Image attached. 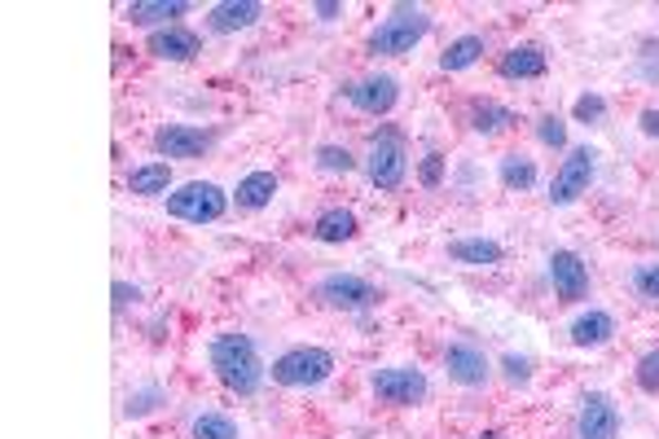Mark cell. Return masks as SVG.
<instances>
[{
    "label": "cell",
    "instance_id": "15",
    "mask_svg": "<svg viewBox=\"0 0 659 439\" xmlns=\"http://www.w3.org/2000/svg\"><path fill=\"white\" fill-rule=\"evenodd\" d=\"M264 18L260 0H220V5L207 10V27L215 36H234V32H251Z\"/></svg>",
    "mask_w": 659,
    "mask_h": 439
},
{
    "label": "cell",
    "instance_id": "29",
    "mask_svg": "<svg viewBox=\"0 0 659 439\" xmlns=\"http://www.w3.org/2000/svg\"><path fill=\"white\" fill-rule=\"evenodd\" d=\"M629 286H633V294H637L642 303H659V260H655V264H637V268L629 273Z\"/></svg>",
    "mask_w": 659,
    "mask_h": 439
},
{
    "label": "cell",
    "instance_id": "2",
    "mask_svg": "<svg viewBox=\"0 0 659 439\" xmlns=\"http://www.w3.org/2000/svg\"><path fill=\"white\" fill-rule=\"evenodd\" d=\"M431 36V14L422 5H391V14L370 32L374 58H405Z\"/></svg>",
    "mask_w": 659,
    "mask_h": 439
},
{
    "label": "cell",
    "instance_id": "4",
    "mask_svg": "<svg viewBox=\"0 0 659 439\" xmlns=\"http://www.w3.org/2000/svg\"><path fill=\"white\" fill-rule=\"evenodd\" d=\"M163 206L172 220H185V225H215L229 211V193L215 180H185L181 189H172L163 198Z\"/></svg>",
    "mask_w": 659,
    "mask_h": 439
},
{
    "label": "cell",
    "instance_id": "3",
    "mask_svg": "<svg viewBox=\"0 0 659 439\" xmlns=\"http://www.w3.org/2000/svg\"><path fill=\"white\" fill-rule=\"evenodd\" d=\"M269 374H273V382L286 387V391H312V387H321V382L335 378V352L312 348V343H299V348H286L282 356H273Z\"/></svg>",
    "mask_w": 659,
    "mask_h": 439
},
{
    "label": "cell",
    "instance_id": "21",
    "mask_svg": "<svg viewBox=\"0 0 659 439\" xmlns=\"http://www.w3.org/2000/svg\"><path fill=\"white\" fill-rule=\"evenodd\" d=\"M449 260L467 264V268H497L506 260V247L497 238H453L449 242Z\"/></svg>",
    "mask_w": 659,
    "mask_h": 439
},
{
    "label": "cell",
    "instance_id": "10",
    "mask_svg": "<svg viewBox=\"0 0 659 439\" xmlns=\"http://www.w3.org/2000/svg\"><path fill=\"white\" fill-rule=\"evenodd\" d=\"M344 97L361 110V115L383 120V115H391L396 101H400V79L396 75H365V79L344 84Z\"/></svg>",
    "mask_w": 659,
    "mask_h": 439
},
{
    "label": "cell",
    "instance_id": "30",
    "mask_svg": "<svg viewBox=\"0 0 659 439\" xmlns=\"http://www.w3.org/2000/svg\"><path fill=\"white\" fill-rule=\"evenodd\" d=\"M572 120L576 124H602L607 120V97L602 92H581L572 101Z\"/></svg>",
    "mask_w": 659,
    "mask_h": 439
},
{
    "label": "cell",
    "instance_id": "1",
    "mask_svg": "<svg viewBox=\"0 0 659 439\" xmlns=\"http://www.w3.org/2000/svg\"><path fill=\"white\" fill-rule=\"evenodd\" d=\"M207 365H211V374L220 382H225V391H234V396H256L264 387V378H269V365H264L256 339L243 335V329H225V335H215L207 343Z\"/></svg>",
    "mask_w": 659,
    "mask_h": 439
},
{
    "label": "cell",
    "instance_id": "17",
    "mask_svg": "<svg viewBox=\"0 0 659 439\" xmlns=\"http://www.w3.org/2000/svg\"><path fill=\"white\" fill-rule=\"evenodd\" d=\"M549 71V58H545V49L540 45H514V49H506L501 58H497V75L501 79H540Z\"/></svg>",
    "mask_w": 659,
    "mask_h": 439
},
{
    "label": "cell",
    "instance_id": "37",
    "mask_svg": "<svg viewBox=\"0 0 659 439\" xmlns=\"http://www.w3.org/2000/svg\"><path fill=\"white\" fill-rule=\"evenodd\" d=\"M312 14H316L321 23H335V18L344 14V5H339V0H321V5H312Z\"/></svg>",
    "mask_w": 659,
    "mask_h": 439
},
{
    "label": "cell",
    "instance_id": "12",
    "mask_svg": "<svg viewBox=\"0 0 659 439\" xmlns=\"http://www.w3.org/2000/svg\"><path fill=\"white\" fill-rule=\"evenodd\" d=\"M576 439H620V404L607 391H589L581 400Z\"/></svg>",
    "mask_w": 659,
    "mask_h": 439
},
{
    "label": "cell",
    "instance_id": "35",
    "mask_svg": "<svg viewBox=\"0 0 659 439\" xmlns=\"http://www.w3.org/2000/svg\"><path fill=\"white\" fill-rule=\"evenodd\" d=\"M110 294H115V312H128V303H137V299H141V290H137V286H128V281H115V286H110Z\"/></svg>",
    "mask_w": 659,
    "mask_h": 439
},
{
    "label": "cell",
    "instance_id": "22",
    "mask_svg": "<svg viewBox=\"0 0 659 439\" xmlns=\"http://www.w3.org/2000/svg\"><path fill=\"white\" fill-rule=\"evenodd\" d=\"M128 193H137V198H167L172 193V163H163V159H154V163H141V167H133L128 172Z\"/></svg>",
    "mask_w": 659,
    "mask_h": 439
},
{
    "label": "cell",
    "instance_id": "32",
    "mask_svg": "<svg viewBox=\"0 0 659 439\" xmlns=\"http://www.w3.org/2000/svg\"><path fill=\"white\" fill-rule=\"evenodd\" d=\"M445 176H449V159L439 154V150H431V154L418 163V185H422V189H439V185H445Z\"/></svg>",
    "mask_w": 659,
    "mask_h": 439
},
{
    "label": "cell",
    "instance_id": "11",
    "mask_svg": "<svg viewBox=\"0 0 659 439\" xmlns=\"http://www.w3.org/2000/svg\"><path fill=\"white\" fill-rule=\"evenodd\" d=\"M215 146V133L207 128H189V124H163L154 133V154L163 163H185V159H202Z\"/></svg>",
    "mask_w": 659,
    "mask_h": 439
},
{
    "label": "cell",
    "instance_id": "13",
    "mask_svg": "<svg viewBox=\"0 0 659 439\" xmlns=\"http://www.w3.org/2000/svg\"><path fill=\"white\" fill-rule=\"evenodd\" d=\"M445 369H449V378H453L458 387H467V391H475V387H484V382L493 378V361H488L484 348H475V343H449V348H445Z\"/></svg>",
    "mask_w": 659,
    "mask_h": 439
},
{
    "label": "cell",
    "instance_id": "7",
    "mask_svg": "<svg viewBox=\"0 0 659 439\" xmlns=\"http://www.w3.org/2000/svg\"><path fill=\"white\" fill-rule=\"evenodd\" d=\"M594 176H598V150L594 146H572L568 159L559 163L555 180H549V193H545L549 206H572L576 198H585Z\"/></svg>",
    "mask_w": 659,
    "mask_h": 439
},
{
    "label": "cell",
    "instance_id": "24",
    "mask_svg": "<svg viewBox=\"0 0 659 439\" xmlns=\"http://www.w3.org/2000/svg\"><path fill=\"white\" fill-rule=\"evenodd\" d=\"M480 58H484V36H480V32H467V36H458V40H449V49L439 53V71L458 75V71H471Z\"/></svg>",
    "mask_w": 659,
    "mask_h": 439
},
{
    "label": "cell",
    "instance_id": "8",
    "mask_svg": "<svg viewBox=\"0 0 659 439\" xmlns=\"http://www.w3.org/2000/svg\"><path fill=\"white\" fill-rule=\"evenodd\" d=\"M316 299L335 312H365L378 303V290H374V281H365L357 273H325L316 281Z\"/></svg>",
    "mask_w": 659,
    "mask_h": 439
},
{
    "label": "cell",
    "instance_id": "19",
    "mask_svg": "<svg viewBox=\"0 0 659 439\" xmlns=\"http://www.w3.org/2000/svg\"><path fill=\"white\" fill-rule=\"evenodd\" d=\"M467 124H471V133H480V137H497V133L514 128L519 115H514L510 105H501L497 97H475L471 110H467Z\"/></svg>",
    "mask_w": 659,
    "mask_h": 439
},
{
    "label": "cell",
    "instance_id": "38",
    "mask_svg": "<svg viewBox=\"0 0 659 439\" xmlns=\"http://www.w3.org/2000/svg\"><path fill=\"white\" fill-rule=\"evenodd\" d=\"M475 439H506V430H480Z\"/></svg>",
    "mask_w": 659,
    "mask_h": 439
},
{
    "label": "cell",
    "instance_id": "18",
    "mask_svg": "<svg viewBox=\"0 0 659 439\" xmlns=\"http://www.w3.org/2000/svg\"><path fill=\"white\" fill-rule=\"evenodd\" d=\"M357 234H361V220H357L352 206H325V211L316 215V225H312V238L325 242V247H344V242H352Z\"/></svg>",
    "mask_w": 659,
    "mask_h": 439
},
{
    "label": "cell",
    "instance_id": "20",
    "mask_svg": "<svg viewBox=\"0 0 659 439\" xmlns=\"http://www.w3.org/2000/svg\"><path fill=\"white\" fill-rule=\"evenodd\" d=\"M185 14H189L185 0H133V5H128L133 27H150V32L176 27V18H185Z\"/></svg>",
    "mask_w": 659,
    "mask_h": 439
},
{
    "label": "cell",
    "instance_id": "16",
    "mask_svg": "<svg viewBox=\"0 0 659 439\" xmlns=\"http://www.w3.org/2000/svg\"><path fill=\"white\" fill-rule=\"evenodd\" d=\"M146 53L150 58H159V62H194L198 53H202V40H198V32H189V27H163V32H150V40H146Z\"/></svg>",
    "mask_w": 659,
    "mask_h": 439
},
{
    "label": "cell",
    "instance_id": "14",
    "mask_svg": "<svg viewBox=\"0 0 659 439\" xmlns=\"http://www.w3.org/2000/svg\"><path fill=\"white\" fill-rule=\"evenodd\" d=\"M616 335H620V325H616V316H611L607 308H585V312L568 325V339H572V348H581V352L607 348Z\"/></svg>",
    "mask_w": 659,
    "mask_h": 439
},
{
    "label": "cell",
    "instance_id": "25",
    "mask_svg": "<svg viewBox=\"0 0 659 439\" xmlns=\"http://www.w3.org/2000/svg\"><path fill=\"white\" fill-rule=\"evenodd\" d=\"M497 180H501L510 193H527V189H536V163H532L527 154L510 150V154L497 159Z\"/></svg>",
    "mask_w": 659,
    "mask_h": 439
},
{
    "label": "cell",
    "instance_id": "33",
    "mask_svg": "<svg viewBox=\"0 0 659 439\" xmlns=\"http://www.w3.org/2000/svg\"><path fill=\"white\" fill-rule=\"evenodd\" d=\"M163 400H167V391L150 382V387H141V391H133V396H128V417H146V413H154Z\"/></svg>",
    "mask_w": 659,
    "mask_h": 439
},
{
    "label": "cell",
    "instance_id": "34",
    "mask_svg": "<svg viewBox=\"0 0 659 439\" xmlns=\"http://www.w3.org/2000/svg\"><path fill=\"white\" fill-rule=\"evenodd\" d=\"M501 378H506L510 387H527V382H532V361L519 356V352H506V356H501Z\"/></svg>",
    "mask_w": 659,
    "mask_h": 439
},
{
    "label": "cell",
    "instance_id": "31",
    "mask_svg": "<svg viewBox=\"0 0 659 439\" xmlns=\"http://www.w3.org/2000/svg\"><path fill=\"white\" fill-rule=\"evenodd\" d=\"M536 141H540L545 150H568V120L540 115V120H536Z\"/></svg>",
    "mask_w": 659,
    "mask_h": 439
},
{
    "label": "cell",
    "instance_id": "36",
    "mask_svg": "<svg viewBox=\"0 0 659 439\" xmlns=\"http://www.w3.org/2000/svg\"><path fill=\"white\" fill-rule=\"evenodd\" d=\"M637 128H642V137L659 141V105H646V110H642V115H637Z\"/></svg>",
    "mask_w": 659,
    "mask_h": 439
},
{
    "label": "cell",
    "instance_id": "6",
    "mask_svg": "<svg viewBox=\"0 0 659 439\" xmlns=\"http://www.w3.org/2000/svg\"><path fill=\"white\" fill-rule=\"evenodd\" d=\"M370 391L387 409H413L431 396V382L418 365H383V369L370 374Z\"/></svg>",
    "mask_w": 659,
    "mask_h": 439
},
{
    "label": "cell",
    "instance_id": "5",
    "mask_svg": "<svg viewBox=\"0 0 659 439\" xmlns=\"http://www.w3.org/2000/svg\"><path fill=\"white\" fill-rule=\"evenodd\" d=\"M361 167H365L374 189L396 193L405 185V176H409V150H405V141L396 133H378V137H370V150H365Z\"/></svg>",
    "mask_w": 659,
    "mask_h": 439
},
{
    "label": "cell",
    "instance_id": "27",
    "mask_svg": "<svg viewBox=\"0 0 659 439\" xmlns=\"http://www.w3.org/2000/svg\"><path fill=\"white\" fill-rule=\"evenodd\" d=\"M316 167H321L325 176H348V172H357V154H352L348 146L325 141V146H316Z\"/></svg>",
    "mask_w": 659,
    "mask_h": 439
},
{
    "label": "cell",
    "instance_id": "9",
    "mask_svg": "<svg viewBox=\"0 0 659 439\" xmlns=\"http://www.w3.org/2000/svg\"><path fill=\"white\" fill-rule=\"evenodd\" d=\"M549 286H555V299L559 303H581L589 299V264L581 251H549Z\"/></svg>",
    "mask_w": 659,
    "mask_h": 439
},
{
    "label": "cell",
    "instance_id": "28",
    "mask_svg": "<svg viewBox=\"0 0 659 439\" xmlns=\"http://www.w3.org/2000/svg\"><path fill=\"white\" fill-rule=\"evenodd\" d=\"M633 382H637V391H642V396H659V343H655L650 352H642V356H637V365H633Z\"/></svg>",
    "mask_w": 659,
    "mask_h": 439
},
{
    "label": "cell",
    "instance_id": "23",
    "mask_svg": "<svg viewBox=\"0 0 659 439\" xmlns=\"http://www.w3.org/2000/svg\"><path fill=\"white\" fill-rule=\"evenodd\" d=\"M234 198H238V206H243V211H264V206L277 198V176H273V172H264V167H256V172H247V176L238 180Z\"/></svg>",
    "mask_w": 659,
    "mask_h": 439
},
{
    "label": "cell",
    "instance_id": "26",
    "mask_svg": "<svg viewBox=\"0 0 659 439\" xmlns=\"http://www.w3.org/2000/svg\"><path fill=\"white\" fill-rule=\"evenodd\" d=\"M189 435H194V439H238V422H234L229 413L207 409V413H198V417L189 422Z\"/></svg>",
    "mask_w": 659,
    "mask_h": 439
}]
</instances>
